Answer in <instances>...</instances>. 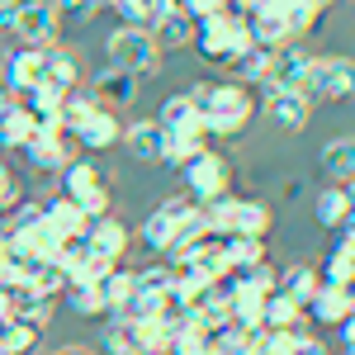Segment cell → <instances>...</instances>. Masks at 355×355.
Returning <instances> with one entry per match:
<instances>
[{"label":"cell","instance_id":"5","mask_svg":"<svg viewBox=\"0 0 355 355\" xmlns=\"http://www.w3.org/2000/svg\"><path fill=\"white\" fill-rule=\"evenodd\" d=\"M190 48L204 57V62H214V67H232V62L251 48V28H246L242 15H218V19L194 24V43Z\"/></svg>","mask_w":355,"mask_h":355},{"label":"cell","instance_id":"2","mask_svg":"<svg viewBox=\"0 0 355 355\" xmlns=\"http://www.w3.org/2000/svg\"><path fill=\"white\" fill-rule=\"evenodd\" d=\"M194 110L204 119V137H209V147H214L218 137L227 142V137L246 133V123L256 119V95L237 81H209L204 100H199Z\"/></svg>","mask_w":355,"mask_h":355},{"label":"cell","instance_id":"8","mask_svg":"<svg viewBox=\"0 0 355 355\" xmlns=\"http://www.w3.org/2000/svg\"><path fill=\"white\" fill-rule=\"evenodd\" d=\"M303 100L308 105H346L351 100V57H313Z\"/></svg>","mask_w":355,"mask_h":355},{"label":"cell","instance_id":"17","mask_svg":"<svg viewBox=\"0 0 355 355\" xmlns=\"http://www.w3.org/2000/svg\"><path fill=\"white\" fill-rule=\"evenodd\" d=\"M43 53L38 48H15V53L5 57V90L10 95H24L33 85H43Z\"/></svg>","mask_w":355,"mask_h":355},{"label":"cell","instance_id":"20","mask_svg":"<svg viewBox=\"0 0 355 355\" xmlns=\"http://www.w3.org/2000/svg\"><path fill=\"white\" fill-rule=\"evenodd\" d=\"M15 105L28 110L33 128H43V133H67V128H62V95H57V90L33 85V90H24V95H15Z\"/></svg>","mask_w":355,"mask_h":355},{"label":"cell","instance_id":"6","mask_svg":"<svg viewBox=\"0 0 355 355\" xmlns=\"http://www.w3.org/2000/svg\"><path fill=\"white\" fill-rule=\"evenodd\" d=\"M180 175H185V199L204 209V204H214V199L227 194V185H232V162L223 157L218 147H199L190 162H180Z\"/></svg>","mask_w":355,"mask_h":355},{"label":"cell","instance_id":"9","mask_svg":"<svg viewBox=\"0 0 355 355\" xmlns=\"http://www.w3.org/2000/svg\"><path fill=\"white\" fill-rule=\"evenodd\" d=\"M10 33L19 38V48H53L57 43V15H53V0H19L15 10V24Z\"/></svg>","mask_w":355,"mask_h":355},{"label":"cell","instance_id":"23","mask_svg":"<svg viewBox=\"0 0 355 355\" xmlns=\"http://www.w3.org/2000/svg\"><path fill=\"white\" fill-rule=\"evenodd\" d=\"M123 152L133 157V162H157L162 157V128H157V119H137L123 128Z\"/></svg>","mask_w":355,"mask_h":355},{"label":"cell","instance_id":"22","mask_svg":"<svg viewBox=\"0 0 355 355\" xmlns=\"http://www.w3.org/2000/svg\"><path fill=\"white\" fill-rule=\"evenodd\" d=\"M261 327L266 331H303V308L289 299V294L270 289L266 303H261Z\"/></svg>","mask_w":355,"mask_h":355},{"label":"cell","instance_id":"37","mask_svg":"<svg viewBox=\"0 0 355 355\" xmlns=\"http://www.w3.org/2000/svg\"><path fill=\"white\" fill-rule=\"evenodd\" d=\"M53 15H57V28H62V24L81 28V24H90V19H95L90 0H53Z\"/></svg>","mask_w":355,"mask_h":355},{"label":"cell","instance_id":"19","mask_svg":"<svg viewBox=\"0 0 355 355\" xmlns=\"http://www.w3.org/2000/svg\"><path fill=\"white\" fill-rule=\"evenodd\" d=\"M308 67H313V53L299 48V43H284V48H275L270 81L279 85V90H303V85H308Z\"/></svg>","mask_w":355,"mask_h":355},{"label":"cell","instance_id":"18","mask_svg":"<svg viewBox=\"0 0 355 355\" xmlns=\"http://www.w3.org/2000/svg\"><path fill=\"white\" fill-rule=\"evenodd\" d=\"M43 85L57 90V95H67V90H76L81 85V53H71V48H48L43 53Z\"/></svg>","mask_w":355,"mask_h":355},{"label":"cell","instance_id":"31","mask_svg":"<svg viewBox=\"0 0 355 355\" xmlns=\"http://www.w3.org/2000/svg\"><path fill=\"white\" fill-rule=\"evenodd\" d=\"M28 137H33V119H28L24 105H10V110L0 114V147H24Z\"/></svg>","mask_w":355,"mask_h":355},{"label":"cell","instance_id":"36","mask_svg":"<svg viewBox=\"0 0 355 355\" xmlns=\"http://www.w3.org/2000/svg\"><path fill=\"white\" fill-rule=\"evenodd\" d=\"M62 299H67V308H71V313H81V318H105L95 284H67V289H62Z\"/></svg>","mask_w":355,"mask_h":355},{"label":"cell","instance_id":"13","mask_svg":"<svg viewBox=\"0 0 355 355\" xmlns=\"http://www.w3.org/2000/svg\"><path fill=\"white\" fill-rule=\"evenodd\" d=\"M147 33L157 38V48H162V53H185V48L194 43V19L180 10V5H166L162 15L152 19Z\"/></svg>","mask_w":355,"mask_h":355},{"label":"cell","instance_id":"14","mask_svg":"<svg viewBox=\"0 0 355 355\" xmlns=\"http://www.w3.org/2000/svg\"><path fill=\"white\" fill-rule=\"evenodd\" d=\"M303 318H313L318 327H341V322H351V289L318 284V294L303 303Z\"/></svg>","mask_w":355,"mask_h":355},{"label":"cell","instance_id":"21","mask_svg":"<svg viewBox=\"0 0 355 355\" xmlns=\"http://www.w3.org/2000/svg\"><path fill=\"white\" fill-rule=\"evenodd\" d=\"M318 279L331 284V289H351V279H355V232L351 227H341V237H336V246L327 251Z\"/></svg>","mask_w":355,"mask_h":355},{"label":"cell","instance_id":"3","mask_svg":"<svg viewBox=\"0 0 355 355\" xmlns=\"http://www.w3.org/2000/svg\"><path fill=\"white\" fill-rule=\"evenodd\" d=\"M204 227L214 237H256V242H266L270 209L261 199H232V194H223L214 204H204Z\"/></svg>","mask_w":355,"mask_h":355},{"label":"cell","instance_id":"42","mask_svg":"<svg viewBox=\"0 0 355 355\" xmlns=\"http://www.w3.org/2000/svg\"><path fill=\"white\" fill-rule=\"evenodd\" d=\"M10 105H15V95H10V90H5V81H0V114L10 110Z\"/></svg>","mask_w":355,"mask_h":355},{"label":"cell","instance_id":"12","mask_svg":"<svg viewBox=\"0 0 355 355\" xmlns=\"http://www.w3.org/2000/svg\"><path fill=\"white\" fill-rule=\"evenodd\" d=\"M71 147H76L71 133H43V128H33V137H28L19 152L28 157L33 171H43V175H62V166L76 162V157H71Z\"/></svg>","mask_w":355,"mask_h":355},{"label":"cell","instance_id":"40","mask_svg":"<svg viewBox=\"0 0 355 355\" xmlns=\"http://www.w3.org/2000/svg\"><path fill=\"white\" fill-rule=\"evenodd\" d=\"M10 199H15V175H10V166L0 162V209H5Z\"/></svg>","mask_w":355,"mask_h":355},{"label":"cell","instance_id":"32","mask_svg":"<svg viewBox=\"0 0 355 355\" xmlns=\"http://www.w3.org/2000/svg\"><path fill=\"white\" fill-rule=\"evenodd\" d=\"M110 10H114V15H119L128 28H152V19L162 15L166 5H162V0H114Z\"/></svg>","mask_w":355,"mask_h":355},{"label":"cell","instance_id":"29","mask_svg":"<svg viewBox=\"0 0 355 355\" xmlns=\"http://www.w3.org/2000/svg\"><path fill=\"white\" fill-rule=\"evenodd\" d=\"M43 223H48V227H53L57 237H81L85 232V214L81 209H76V204H67V199H62V194H57L53 204H43Z\"/></svg>","mask_w":355,"mask_h":355},{"label":"cell","instance_id":"24","mask_svg":"<svg viewBox=\"0 0 355 355\" xmlns=\"http://www.w3.org/2000/svg\"><path fill=\"white\" fill-rule=\"evenodd\" d=\"M318 284H322V279H318V266H308V261H294V266H284V270L275 275V289L289 294L299 308L318 294Z\"/></svg>","mask_w":355,"mask_h":355},{"label":"cell","instance_id":"10","mask_svg":"<svg viewBox=\"0 0 355 355\" xmlns=\"http://www.w3.org/2000/svg\"><path fill=\"white\" fill-rule=\"evenodd\" d=\"M256 95H261V110L270 114L279 128H289V133H303V128H308V119H313V105L303 100V90H279V85L266 76V81L256 85Z\"/></svg>","mask_w":355,"mask_h":355},{"label":"cell","instance_id":"16","mask_svg":"<svg viewBox=\"0 0 355 355\" xmlns=\"http://www.w3.org/2000/svg\"><path fill=\"white\" fill-rule=\"evenodd\" d=\"M85 90L95 95L100 110H119V105H133V100H137V81H133V76H123V71H114V67H100V71L90 76Z\"/></svg>","mask_w":355,"mask_h":355},{"label":"cell","instance_id":"7","mask_svg":"<svg viewBox=\"0 0 355 355\" xmlns=\"http://www.w3.org/2000/svg\"><path fill=\"white\" fill-rule=\"evenodd\" d=\"M62 199L76 204L85 218H105L110 214V185L105 171L95 162H67L62 166Z\"/></svg>","mask_w":355,"mask_h":355},{"label":"cell","instance_id":"45","mask_svg":"<svg viewBox=\"0 0 355 355\" xmlns=\"http://www.w3.org/2000/svg\"><path fill=\"white\" fill-rule=\"evenodd\" d=\"M162 5H180V0H162Z\"/></svg>","mask_w":355,"mask_h":355},{"label":"cell","instance_id":"38","mask_svg":"<svg viewBox=\"0 0 355 355\" xmlns=\"http://www.w3.org/2000/svg\"><path fill=\"white\" fill-rule=\"evenodd\" d=\"M180 10L190 15L194 24H204V19H218V15H227V0H180Z\"/></svg>","mask_w":355,"mask_h":355},{"label":"cell","instance_id":"46","mask_svg":"<svg viewBox=\"0 0 355 355\" xmlns=\"http://www.w3.org/2000/svg\"><path fill=\"white\" fill-rule=\"evenodd\" d=\"M327 5H331V0H327Z\"/></svg>","mask_w":355,"mask_h":355},{"label":"cell","instance_id":"11","mask_svg":"<svg viewBox=\"0 0 355 355\" xmlns=\"http://www.w3.org/2000/svg\"><path fill=\"white\" fill-rule=\"evenodd\" d=\"M85 251L95 256V261H105V266H123V256H128V227L105 214V218H90L85 223Z\"/></svg>","mask_w":355,"mask_h":355},{"label":"cell","instance_id":"4","mask_svg":"<svg viewBox=\"0 0 355 355\" xmlns=\"http://www.w3.org/2000/svg\"><path fill=\"white\" fill-rule=\"evenodd\" d=\"M105 57H110L114 71H123V76H133V81H152L157 71H162V48H157V38L147 33V28H114L110 38H105Z\"/></svg>","mask_w":355,"mask_h":355},{"label":"cell","instance_id":"35","mask_svg":"<svg viewBox=\"0 0 355 355\" xmlns=\"http://www.w3.org/2000/svg\"><path fill=\"white\" fill-rule=\"evenodd\" d=\"M105 351H110V355H142L137 322H123V318H114L110 331H105Z\"/></svg>","mask_w":355,"mask_h":355},{"label":"cell","instance_id":"30","mask_svg":"<svg viewBox=\"0 0 355 355\" xmlns=\"http://www.w3.org/2000/svg\"><path fill=\"white\" fill-rule=\"evenodd\" d=\"M33 346H38V327L33 322H19V318L0 322V351L5 355H33Z\"/></svg>","mask_w":355,"mask_h":355},{"label":"cell","instance_id":"1","mask_svg":"<svg viewBox=\"0 0 355 355\" xmlns=\"http://www.w3.org/2000/svg\"><path fill=\"white\" fill-rule=\"evenodd\" d=\"M204 232H209V227H204V209L190 204L185 194H175V199L157 204V209L142 218V227H137L142 246L157 251V256H171V251H180V246L199 242Z\"/></svg>","mask_w":355,"mask_h":355},{"label":"cell","instance_id":"27","mask_svg":"<svg viewBox=\"0 0 355 355\" xmlns=\"http://www.w3.org/2000/svg\"><path fill=\"white\" fill-rule=\"evenodd\" d=\"M351 171H355V147H351V137L341 133L322 147V175L331 185H351Z\"/></svg>","mask_w":355,"mask_h":355},{"label":"cell","instance_id":"39","mask_svg":"<svg viewBox=\"0 0 355 355\" xmlns=\"http://www.w3.org/2000/svg\"><path fill=\"white\" fill-rule=\"evenodd\" d=\"M289 355H327V341H318V336L299 331V336H294V351H289Z\"/></svg>","mask_w":355,"mask_h":355},{"label":"cell","instance_id":"41","mask_svg":"<svg viewBox=\"0 0 355 355\" xmlns=\"http://www.w3.org/2000/svg\"><path fill=\"white\" fill-rule=\"evenodd\" d=\"M15 10H19V0H0V33H10V24H15Z\"/></svg>","mask_w":355,"mask_h":355},{"label":"cell","instance_id":"26","mask_svg":"<svg viewBox=\"0 0 355 355\" xmlns=\"http://www.w3.org/2000/svg\"><path fill=\"white\" fill-rule=\"evenodd\" d=\"M95 294H100V308H105L110 318H119L123 299L133 294V270H128V266H114V270H105L100 279H95Z\"/></svg>","mask_w":355,"mask_h":355},{"label":"cell","instance_id":"25","mask_svg":"<svg viewBox=\"0 0 355 355\" xmlns=\"http://www.w3.org/2000/svg\"><path fill=\"white\" fill-rule=\"evenodd\" d=\"M318 223L327 227V232H341V227H351V185H327V190L318 194Z\"/></svg>","mask_w":355,"mask_h":355},{"label":"cell","instance_id":"15","mask_svg":"<svg viewBox=\"0 0 355 355\" xmlns=\"http://www.w3.org/2000/svg\"><path fill=\"white\" fill-rule=\"evenodd\" d=\"M119 137H123L119 114H114V110H95L85 123H76L71 142H76V147H85V152H105V147H119Z\"/></svg>","mask_w":355,"mask_h":355},{"label":"cell","instance_id":"44","mask_svg":"<svg viewBox=\"0 0 355 355\" xmlns=\"http://www.w3.org/2000/svg\"><path fill=\"white\" fill-rule=\"evenodd\" d=\"M57 355H90V351H85V346H62Z\"/></svg>","mask_w":355,"mask_h":355},{"label":"cell","instance_id":"43","mask_svg":"<svg viewBox=\"0 0 355 355\" xmlns=\"http://www.w3.org/2000/svg\"><path fill=\"white\" fill-rule=\"evenodd\" d=\"M110 5H114V0H90V10H95V15H105Z\"/></svg>","mask_w":355,"mask_h":355},{"label":"cell","instance_id":"33","mask_svg":"<svg viewBox=\"0 0 355 355\" xmlns=\"http://www.w3.org/2000/svg\"><path fill=\"white\" fill-rule=\"evenodd\" d=\"M95 110H100V105H95V95H90V90H81V85H76V90H67V95H62V128H67V133H76V123H85Z\"/></svg>","mask_w":355,"mask_h":355},{"label":"cell","instance_id":"28","mask_svg":"<svg viewBox=\"0 0 355 355\" xmlns=\"http://www.w3.org/2000/svg\"><path fill=\"white\" fill-rule=\"evenodd\" d=\"M270 67H275V48H261V43H251L237 62H232V76H237V85H261L266 76H270Z\"/></svg>","mask_w":355,"mask_h":355},{"label":"cell","instance_id":"34","mask_svg":"<svg viewBox=\"0 0 355 355\" xmlns=\"http://www.w3.org/2000/svg\"><path fill=\"white\" fill-rule=\"evenodd\" d=\"M194 114H199V110L190 105V95H185V90H175V95L162 105V114H157V128H162V133H180Z\"/></svg>","mask_w":355,"mask_h":355}]
</instances>
